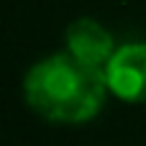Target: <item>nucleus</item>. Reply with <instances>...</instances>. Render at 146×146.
I'll return each instance as SVG.
<instances>
[{
  "mask_svg": "<svg viewBox=\"0 0 146 146\" xmlns=\"http://www.w3.org/2000/svg\"><path fill=\"white\" fill-rule=\"evenodd\" d=\"M67 51L90 67L105 69L115 54V41L110 31L95 18H77L67 28Z\"/></svg>",
  "mask_w": 146,
  "mask_h": 146,
  "instance_id": "7ed1b4c3",
  "label": "nucleus"
},
{
  "mask_svg": "<svg viewBox=\"0 0 146 146\" xmlns=\"http://www.w3.org/2000/svg\"><path fill=\"white\" fill-rule=\"evenodd\" d=\"M108 90L126 103H146V44H123L105 67Z\"/></svg>",
  "mask_w": 146,
  "mask_h": 146,
  "instance_id": "f03ea898",
  "label": "nucleus"
},
{
  "mask_svg": "<svg viewBox=\"0 0 146 146\" xmlns=\"http://www.w3.org/2000/svg\"><path fill=\"white\" fill-rule=\"evenodd\" d=\"M108 92L105 69L90 67L69 51L36 62L23 80V95L31 110L51 123L67 126L92 121Z\"/></svg>",
  "mask_w": 146,
  "mask_h": 146,
  "instance_id": "f257e3e1",
  "label": "nucleus"
}]
</instances>
